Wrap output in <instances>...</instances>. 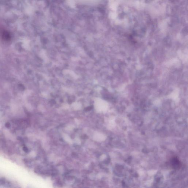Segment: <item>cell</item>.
Listing matches in <instances>:
<instances>
[{
	"instance_id": "cell-3",
	"label": "cell",
	"mask_w": 188,
	"mask_h": 188,
	"mask_svg": "<svg viewBox=\"0 0 188 188\" xmlns=\"http://www.w3.org/2000/svg\"><path fill=\"white\" fill-rule=\"evenodd\" d=\"M5 126L7 128H9L11 126L10 123L7 122V123H6Z\"/></svg>"
},
{
	"instance_id": "cell-2",
	"label": "cell",
	"mask_w": 188,
	"mask_h": 188,
	"mask_svg": "<svg viewBox=\"0 0 188 188\" xmlns=\"http://www.w3.org/2000/svg\"><path fill=\"white\" fill-rule=\"evenodd\" d=\"M22 149H23V150L24 152L26 153H27V152H28L29 150L28 148H27L26 146H24L23 148H22Z\"/></svg>"
},
{
	"instance_id": "cell-1",
	"label": "cell",
	"mask_w": 188,
	"mask_h": 188,
	"mask_svg": "<svg viewBox=\"0 0 188 188\" xmlns=\"http://www.w3.org/2000/svg\"><path fill=\"white\" fill-rule=\"evenodd\" d=\"M172 165L173 168L175 169L179 168L181 167V164L179 160L176 158H174L172 161Z\"/></svg>"
}]
</instances>
